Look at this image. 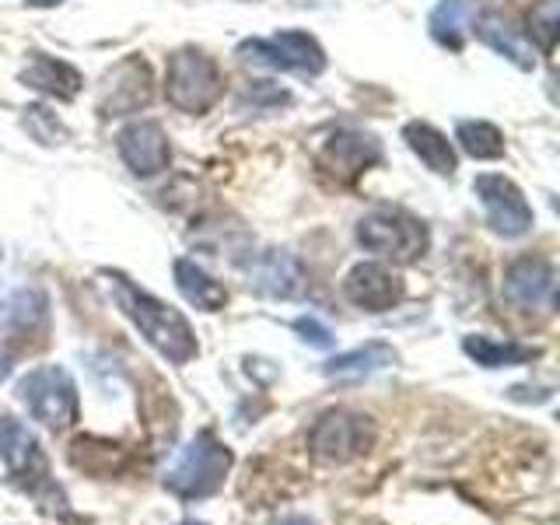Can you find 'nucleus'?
Here are the masks:
<instances>
[{
	"mask_svg": "<svg viewBox=\"0 0 560 525\" xmlns=\"http://www.w3.org/2000/svg\"><path fill=\"white\" fill-rule=\"evenodd\" d=\"M105 280H109V291L116 298L119 312L140 329V337H144L158 354L168 358L172 364H186L197 358V350H200L197 332H192L183 312H175L172 305L158 302L154 294L140 291L122 273H105Z\"/></svg>",
	"mask_w": 560,
	"mask_h": 525,
	"instance_id": "nucleus-1",
	"label": "nucleus"
},
{
	"mask_svg": "<svg viewBox=\"0 0 560 525\" xmlns=\"http://www.w3.org/2000/svg\"><path fill=\"white\" fill-rule=\"evenodd\" d=\"M0 459H4L11 480L18 487H25L28 494L39 501L46 512H63V494L57 487H52V477H49V459L39 445V438H35L22 420H14L11 413L0 417Z\"/></svg>",
	"mask_w": 560,
	"mask_h": 525,
	"instance_id": "nucleus-2",
	"label": "nucleus"
},
{
	"mask_svg": "<svg viewBox=\"0 0 560 525\" xmlns=\"http://www.w3.org/2000/svg\"><path fill=\"white\" fill-rule=\"evenodd\" d=\"M228 469H232V452H228L210 431H200L179 455H175V463L165 472V487L183 501H200V498L218 494L224 487Z\"/></svg>",
	"mask_w": 560,
	"mask_h": 525,
	"instance_id": "nucleus-3",
	"label": "nucleus"
},
{
	"mask_svg": "<svg viewBox=\"0 0 560 525\" xmlns=\"http://www.w3.org/2000/svg\"><path fill=\"white\" fill-rule=\"evenodd\" d=\"M358 242L368 253L393 262H413L428 253V224L402 207H375L358 221Z\"/></svg>",
	"mask_w": 560,
	"mask_h": 525,
	"instance_id": "nucleus-4",
	"label": "nucleus"
},
{
	"mask_svg": "<svg viewBox=\"0 0 560 525\" xmlns=\"http://www.w3.org/2000/svg\"><path fill=\"white\" fill-rule=\"evenodd\" d=\"M18 399L25 402V410L32 413V420H39L49 431H67L78 424L81 417V399H78V385L63 368L46 364L28 372L22 382H18Z\"/></svg>",
	"mask_w": 560,
	"mask_h": 525,
	"instance_id": "nucleus-5",
	"label": "nucleus"
},
{
	"mask_svg": "<svg viewBox=\"0 0 560 525\" xmlns=\"http://www.w3.org/2000/svg\"><path fill=\"white\" fill-rule=\"evenodd\" d=\"M224 92L218 63L200 49H175L168 57V74H165V95L179 113L203 116L218 105Z\"/></svg>",
	"mask_w": 560,
	"mask_h": 525,
	"instance_id": "nucleus-6",
	"label": "nucleus"
},
{
	"mask_svg": "<svg viewBox=\"0 0 560 525\" xmlns=\"http://www.w3.org/2000/svg\"><path fill=\"white\" fill-rule=\"evenodd\" d=\"M375 445V424L372 417H364L358 410H326L315 417V424L308 428V448L315 459L323 463H354L368 448Z\"/></svg>",
	"mask_w": 560,
	"mask_h": 525,
	"instance_id": "nucleus-7",
	"label": "nucleus"
},
{
	"mask_svg": "<svg viewBox=\"0 0 560 525\" xmlns=\"http://www.w3.org/2000/svg\"><path fill=\"white\" fill-rule=\"evenodd\" d=\"M238 57L273 70H298V74H323L326 70V49L308 32L298 28H284L270 39H245L238 46Z\"/></svg>",
	"mask_w": 560,
	"mask_h": 525,
	"instance_id": "nucleus-8",
	"label": "nucleus"
},
{
	"mask_svg": "<svg viewBox=\"0 0 560 525\" xmlns=\"http://www.w3.org/2000/svg\"><path fill=\"white\" fill-rule=\"evenodd\" d=\"M472 192L480 197L483 210H487V224L490 232H498L504 238H518L536 224V214L529 200L522 197V189L508 179V175H494L483 172L472 179Z\"/></svg>",
	"mask_w": 560,
	"mask_h": 525,
	"instance_id": "nucleus-9",
	"label": "nucleus"
},
{
	"mask_svg": "<svg viewBox=\"0 0 560 525\" xmlns=\"http://www.w3.org/2000/svg\"><path fill=\"white\" fill-rule=\"evenodd\" d=\"M119 158L127 162V168L140 179H151V175L165 172L172 162V148H168V133L162 130V122L154 119H133L119 130L116 137Z\"/></svg>",
	"mask_w": 560,
	"mask_h": 525,
	"instance_id": "nucleus-10",
	"label": "nucleus"
},
{
	"mask_svg": "<svg viewBox=\"0 0 560 525\" xmlns=\"http://www.w3.org/2000/svg\"><path fill=\"white\" fill-rule=\"evenodd\" d=\"M315 158H319V165L326 172L350 183L382 162V144L372 133H361V130H332L319 144V151H315Z\"/></svg>",
	"mask_w": 560,
	"mask_h": 525,
	"instance_id": "nucleus-11",
	"label": "nucleus"
},
{
	"mask_svg": "<svg viewBox=\"0 0 560 525\" xmlns=\"http://www.w3.org/2000/svg\"><path fill=\"white\" fill-rule=\"evenodd\" d=\"M154 88H151V67L140 57H127L109 78H105L98 109L102 116H130L140 113L151 102Z\"/></svg>",
	"mask_w": 560,
	"mask_h": 525,
	"instance_id": "nucleus-12",
	"label": "nucleus"
},
{
	"mask_svg": "<svg viewBox=\"0 0 560 525\" xmlns=\"http://www.w3.org/2000/svg\"><path fill=\"white\" fill-rule=\"evenodd\" d=\"M343 294L364 312H389L402 302L407 284H402L399 273L382 267V262H358L343 280Z\"/></svg>",
	"mask_w": 560,
	"mask_h": 525,
	"instance_id": "nucleus-13",
	"label": "nucleus"
},
{
	"mask_svg": "<svg viewBox=\"0 0 560 525\" xmlns=\"http://www.w3.org/2000/svg\"><path fill=\"white\" fill-rule=\"evenodd\" d=\"M249 288H256L267 298H280V302H291V298H302L308 288V273L291 253L284 249H267L249 262Z\"/></svg>",
	"mask_w": 560,
	"mask_h": 525,
	"instance_id": "nucleus-14",
	"label": "nucleus"
},
{
	"mask_svg": "<svg viewBox=\"0 0 560 525\" xmlns=\"http://www.w3.org/2000/svg\"><path fill=\"white\" fill-rule=\"evenodd\" d=\"M504 302L518 308H539L553 302V267L542 256H522L504 270Z\"/></svg>",
	"mask_w": 560,
	"mask_h": 525,
	"instance_id": "nucleus-15",
	"label": "nucleus"
},
{
	"mask_svg": "<svg viewBox=\"0 0 560 525\" xmlns=\"http://www.w3.org/2000/svg\"><path fill=\"white\" fill-rule=\"evenodd\" d=\"M46 298L35 288H22L0 315V340L4 343H25L32 332H46Z\"/></svg>",
	"mask_w": 560,
	"mask_h": 525,
	"instance_id": "nucleus-16",
	"label": "nucleus"
},
{
	"mask_svg": "<svg viewBox=\"0 0 560 525\" xmlns=\"http://www.w3.org/2000/svg\"><path fill=\"white\" fill-rule=\"evenodd\" d=\"M22 81L35 88V92L60 98V102H70L84 84L78 67H70L67 60H57V57H46V52H32L28 67L22 70Z\"/></svg>",
	"mask_w": 560,
	"mask_h": 525,
	"instance_id": "nucleus-17",
	"label": "nucleus"
},
{
	"mask_svg": "<svg viewBox=\"0 0 560 525\" xmlns=\"http://www.w3.org/2000/svg\"><path fill=\"white\" fill-rule=\"evenodd\" d=\"M402 140H407V148L434 175H455V168H459V158H455L452 140L442 130H434L431 122H407V127H402Z\"/></svg>",
	"mask_w": 560,
	"mask_h": 525,
	"instance_id": "nucleus-18",
	"label": "nucleus"
},
{
	"mask_svg": "<svg viewBox=\"0 0 560 525\" xmlns=\"http://www.w3.org/2000/svg\"><path fill=\"white\" fill-rule=\"evenodd\" d=\"M477 35L480 39L494 49V52H501L504 60H512L518 70H533L536 67V52H533V46L522 39V35L512 28V22H508L504 14H480L477 18Z\"/></svg>",
	"mask_w": 560,
	"mask_h": 525,
	"instance_id": "nucleus-19",
	"label": "nucleus"
},
{
	"mask_svg": "<svg viewBox=\"0 0 560 525\" xmlns=\"http://www.w3.org/2000/svg\"><path fill=\"white\" fill-rule=\"evenodd\" d=\"M172 270H175V288H179V294L189 305H197L200 312H221L228 305V291L221 280L200 270L192 259H175Z\"/></svg>",
	"mask_w": 560,
	"mask_h": 525,
	"instance_id": "nucleus-20",
	"label": "nucleus"
},
{
	"mask_svg": "<svg viewBox=\"0 0 560 525\" xmlns=\"http://www.w3.org/2000/svg\"><path fill=\"white\" fill-rule=\"evenodd\" d=\"M399 354L389 347V343H364V347H354V350H347V354H337L332 358L323 372L329 378H364V375H372V372H382V368H389L396 364Z\"/></svg>",
	"mask_w": 560,
	"mask_h": 525,
	"instance_id": "nucleus-21",
	"label": "nucleus"
},
{
	"mask_svg": "<svg viewBox=\"0 0 560 525\" xmlns=\"http://www.w3.org/2000/svg\"><path fill=\"white\" fill-rule=\"evenodd\" d=\"M463 350L480 368H515V364H529L542 354L539 347L515 343V340H494V337H466Z\"/></svg>",
	"mask_w": 560,
	"mask_h": 525,
	"instance_id": "nucleus-22",
	"label": "nucleus"
},
{
	"mask_svg": "<svg viewBox=\"0 0 560 525\" xmlns=\"http://www.w3.org/2000/svg\"><path fill=\"white\" fill-rule=\"evenodd\" d=\"M455 140L459 148L477 158V162H494V158L504 154V133L494 127V122H483V119H463L455 127Z\"/></svg>",
	"mask_w": 560,
	"mask_h": 525,
	"instance_id": "nucleus-23",
	"label": "nucleus"
},
{
	"mask_svg": "<svg viewBox=\"0 0 560 525\" xmlns=\"http://www.w3.org/2000/svg\"><path fill=\"white\" fill-rule=\"evenodd\" d=\"M428 28L434 35V43H442L448 49H463V43H466V4L463 0H438V8L428 18Z\"/></svg>",
	"mask_w": 560,
	"mask_h": 525,
	"instance_id": "nucleus-24",
	"label": "nucleus"
},
{
	"mask_svg": "<svg viewBox=\"0 0 560 525\" xmlns=\"http://www.w3.org/2000/svg\"><path fill=\"white\" fill-rule=\"evenodd\" d=\"M560 35V0H539L529 14V39L539 46V52H553Z\"/></svg>",
	"mask_w": 560,
	"mask_h": 525,
	"instance_id": "nucleus-25",
	"label": "nucleus"
},
{
	"mask_svg": "<svg viewBox=\"0 0 560 525\" xmlns=\"http://www.w3.org/2000/svg\"><path fill=\"white\" fill-rule=\"evenodd\" d=\"M22 122H25L28 137H32V140H39V144H46V148L63 144V140H67V127L57 119V113H49V109H46V105H28L25 116H22Z\"/></svg>",
	"mask_w": 560,
	"mask_h": 525,
	"instance_id": "nucleus-26",
	"label": "nucleus"
},
{
	"mask_svg": "<svg viewBox=\"0 0 560 525\" xmlns=\"http://www.w3.org/2000/svg\"><path fill=\"white\" fill-rule=\"evenodd\" d=\"M294 332L302 337L308 347H319V350H326V347H332V329L329 326H323L315 315H302V319H294Z\"/></svg>",
	"mask_w": 560,
	"mask_h": 525,
	"instance_id": "nucleus-27",
	"label": "nucleus"
},
{
	"mask_svg": "<svg viewBox=\"0 0 560 525\" xmlns=\"http://www.w3.org/2000/svg\"><path fill=\"white\" fill-rule=\"evenodd\" d=\"M245 102H253V105H288L291 95L284 92V88L270 84V81H253V88H245Z\"/></svg>",
	"mask_w": 560,
	"mask_h": 525,
	"instance_id": "nucleus-28",
	"label": "nucleus"
},
{
	"mask_svg": "<svg viewBox=\"0 0 560 525\" xmlns=\"http://www.w3.org/2000/svg\"><path fill=\"white\" fill-rule=\"evenodd\" d=\"M280 525H315L312 518H305V515H291V518H284Z\"/></svg>",
	"mask_w": 560,
	"mask_h": 525,
	"instance_id": "nucleus-29",
	"label": "nucleus"
},
{
	"mask_svg": "<svg viewBox=\"0 0 560 525\" xmlns=\"http://www.w3.org/2000/svg\"><path fill=\"white\" fill-rule=\"evenodd\" d=\"M25 4H32V8H57V4H63V0H25Z\"/></svg>",
	"mask_w": 560,
	"mask_h": 525,
	"instance_id": "nucleus-30",
	"label": "nucleus"
},
{
	"mask_svg": "<svg viewBox=\"0 0 560 525\" xmlns=\"http://www.w3.org/2000/svg\"><path fill=\"white\" fill-rule=\"evenodd\" d=\"M4 375H8V364H4V361H0V378H4Z\"/></svg>",
	"mask_w": 560,
	"mask_h": 525,
	"instance_id": "nucleus-31",
	"label": "nucleus"
},
{
	"mask_svg": "<svg viewBox=\"0 0 560 525\" xmlns=\"http://www.w3.org/2000/svg\"><path fill=\"white\" fill-rule=\"evenodd\" d=\"M183 525H203V522H197V518H189V522H183Z\"/></svg>",
	"mask_w": 560,
	"mask_h": 525,
	"instance_id": "nucleus-32",
	"label": "nucleus"
}]
</instances>
